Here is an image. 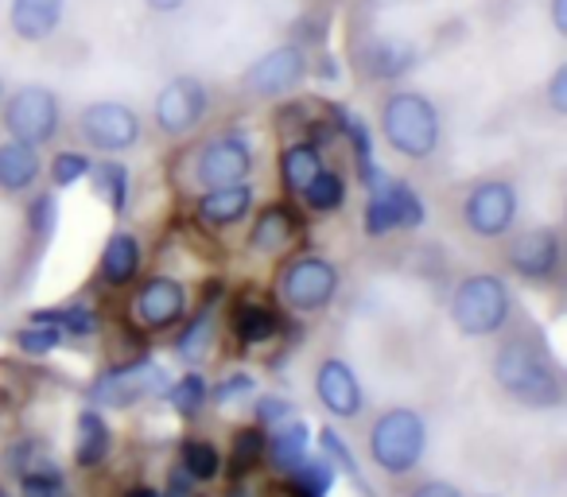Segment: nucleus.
<instances>
[{
    "label": "nucleus",
    "instance_id": "7ed1b4c3",
    "mask_svg": "<svg viewBox=\"0 0 567 497\" xmlns=\"http://www.w3.org/2000/svg\"><path fill=\"white\" fill-rule=\"evenodd\" d=\"M509 288L494 272H471L455 284L451 292V323L466 334V339H486L497 334L509 319Z\"/></svg>",
    "mask_w": 567,
    "mask_h": 497
},
{
    "label": "nucleus",
    "instance_id": "e433bc0d",
    "mask_svg": "<svg viewBox=\"0 0 567 497\" xmlns=\"http://www.w3.org/2000/svg\"><path fill=\"white\" fill-rule=\"evenodd\" d=\"M183 470L190 474V482H214L221 474L218 447H210L203 439H187L183 443Z\"/></svg>",
    "mask_w": 567,
    "mask_h": 497
},
{
    "label": "nucleus",
    "instance_id": "ea45409f",
    "mask_svg": "<svg viewBox=\"0 0 567 497\" xmlns=\"http://www.w3.org/2000/svg\"><path fill=\"white\" fill-rule=\"evenodd\" d=\"M362 218H365L362 226H365V234H370V237H389V234H396V229H401V221H396L393 206H389V198H385V190H381V187L370 190Z\"/></svg>",
    "mask_w": 567,
    "mask_h": 497
},
{
    "label": "nucleus",
    "instance_id": "a211bd4d",
    "mask_svg": "<svg viewBox=\"0 0 567 497\" xmlns=\"http://www.w3.org/2000/svg\"><path fill=\"white\" fill-rule=\"evenodd\" d=\"M252 203H257V190L249 187V179H241V183L203 190L195 214L206 229H234L252 214Z\"/></svg>",
    "mask_w": 567,
    "mask_h": 497
},
{
    "label": "nucleus",
    "instance_id": "c85d7f7f",
    "mask_svg": "<svg viewBox=\"0 0 567 497\" xmlns=\"http://www.w3.org/2000/svg\"><path fill=\"white\" fill-rule=\"evenodd\" d=\"M300 198L308 210L334 214V210H342V203H347V179H342L339 172H331V167H323V172L300 190Z\"/></svg>",
    "mask_w": 567,
    "mask_h": 497
},
{
    "label": "nucleus",
    "instance_id": "39448f33",
    "mask_svg": "<svg viewBox=\"0 0 567 497\" xmlns=\"http://www.w3.org/2000/svg\"><path fill=\"white\" fill-rule=\"evenodd\" d=\"M424 447L427 427L420 420V412L412 408H389L370 427V458L378 463V470L393 474V478L416 470V463L424 458Z\"/></svg>",
    "mask_w": 567,
    "mask_h": 497
},
{
    "label": "nucleus",
    "instance_id": "f257e3e1",
    "mask_svg": "<svg viewBox=\"0 0 567 497\" xmlns=\"http://www.w3.org/2000/svg\"><path fill=\"white\" fill-rule=\"evenodd\" d=\"M381 136L396 156L424 164L440 152L443 141V117L440 105L420 90H393L381 102Z\"/></svg>",
    "mask_w": 567,
    "mask_h": 497
},
{
    "label": "nucleus",
    "instance_id": "473e14b6",
    "mask_svg": "<svg viewBox=\"0 0 567 497\" xmlns=\"http://www.w3.org/2000/svg\"><path fill=\"white\" fill-rule=\"evenodd\" d=\"M210 339H214V311L203 308L195 315V323H187V331H183L179 342H175L179 362H203V354L210 350Z\"/></svg>",
    "mask_w": 567,
    "mask_h": 497
},
{
    "label": "nucleus",
    "instance_id": "ddd939ff",
    "mask_svg": "<svg viewBox=\"0 0 567 497\" xmlns=\"http://www.w3.org/2000/svg\"><path fill=\"white\" fill-rule=\"evenodd\" d=\"M172 385L167 373L156 362H133L125 370H113L105 377L94 381L90 389V401L94 404H110V408H128V404L144 401V396H159Z\"/></svg>",
    "mask_w": 567,
    "mask_h": 497
},
{
    "label": "nucleus",
    "instance_id": "4c0bfd02",
    "mask_svg": "<svg viewBox=\"0 0 567 497\" xmlns=\"http://www.w3.org/2000/svg\"><path fill=\"white\" fill-rule=\"evenodd\" d=\"M164 393H167V404H172L179 416H195V412L206 404V393H210V389H206L203 373H183V377L175 381V385H167Z\"/></svg>",
    "mask_w": 567,
    "mask_h": 497
},
{
    "label": "nucleus",
    "instance_id": "393cba45",
    "mask_svg": "<svg viewBox=\"0 0 567 497\" xmlns=\"http://www.w3.org/2000/svg\"><path fill=\"white\" fill-rule=\"evenodd\" d=\"M86 179L94 183V195L121 218L128 206V195H133V175H128V167L121 164V159H102V164L90 167Z\"/></svg>",
    "mask_w": 567,
    "mask_h": 497
},
{
    "label": "nucleus",
    "instance_id": "72a5a7b5",
    "mask_svg": "<svg viewBox=\"0 0 567 497\" xmlns=\"http://www.w3.org/2000/svg\"><path fill=\"white\" fill-rule=\"evenodd\" d=\"M90 167H94V159L86 156V152L79 148H63L51 156V167H48V179L55 190H66L74 187V183H82L90 175Z\"/></svg>",
    "mask_w": 567,
    "mask_h": 497
},
{
    "label": "nucleus",
    "instance_id": "de8ad7c7",
    "mask_svg": "<svg viewBox=\"0 0 567 497\" xmlns=\"http://www.w3.org/2000/svg\"><path fill=\"white\" fill-rule=\"evenodd\" d=\"M141 4L156 17H175V12L187 9V0H141Z\"/></svg>",
    "mask_w": 567,
    "mask_h": 497
},
{
    "label": "nucleus",
    "instance_id": "09e8293b",
    "mask_svg": "<svg viewBox=\"0 0 567 497\" xmlns=\"http://www.w3.org/2000/svg\"><path fill=\"white\" fill-rule=\"evenodd\" d=\"M128 497H164V494L152 489V486H136V489H128Z\"/></svg>",
    "mask_w": 567,
    "mask_h": 497
},
{
    "label": "nucleus",
    "instance_id": "f8f14e48",
    "mask_svg": "<svg viewBox=\"0 0 567 497\" xmlns=\"http://www.w3.org/2000/svg\"><path fill=\"white\" fill-rule=\"evenodd\" d=\"M505 265H509L520 280L544 284V280H551V277H556V269H559V234L551 226L520 229V234L509 237Z\"/></svg>",
    "mask_w": 567,
    "mask_h": 497
},
{
    "label": "nucleus",
    "instance_id": "c03bdc74",
    "mask_svg": "<svg viewBox=\"0 0 567 497\" xmlns=\"http://www.w3.org/2000/svg\"><path fill=\"white\" fill-rule=\"evenodd\" d=\"M252 393H257V381H252L249 373H229L214 396H218V404H234V401H241V396H252Z\"/></svg>",
    "mask_w": 567,
    "mask_h": 497
},
{
    "label": "nucleus",
    "instance_id": "9d476101",
    "mask_svg": "<svg viewBox=\"0 0 567 497\" xmlns=\"http://www.w3.org/2000/svg\"><path fill=\"white\" fill-rule=\"evenodd\" d=\"M276 292L288 311H300V315L323 311L339 292V269L327 257H296L292 265H284Z\"/></svg>",
    "mask_w": 567,
    "mask_h": 497
},
{
    "label": "nucleus",
    "instance_id": "6ab92c4d",
    "mask_svg": "<svg viewBox=\"0 0 567 497\" xmlns=\"http://www.w3.org/2000/svg\"><path fill=\"white\" fill-rule=\"evenodd\" d=\"M144 265V241L128 229H117V234L105 237L102 245V261H97V272L110 288H128L136 284Z\"/></svg>",
    "mask_w": 567,
    "mask_h": 497
},
{
    "label": "nucleus",
    "instance_id": "2f4dec72",
    "mask_svg": "<svg viewBox=\"0 0 567 497\" xmlns=\"http://www.w3.org/2000/svg\"><path fill=\"white\" fill-rule=\"evenodd\" d=\"M59 229V195L55 190H43V195L32 198V206H28V234H32V241L48 245L51 237H55Z\"/></svg>",
    "mask_w": 567,
    "mask_h": 497
},
{
    "label": "nucleus",
    "instance_id": "423d86ee",
    "mask_svg": "<svg viewBox=\"0 0 567 497\" xmlns=\"http://www.w3.org/2000/svg\"><path fill=\"white\" fill-rule=\"evenodd\" d=\"M210 113V86L198 74H175L152 97V125L167 141L190 136Z\"/></svg>",
    "mask_w": 567,
    "mask_h": 497
},
{
    "label": "nucleus",
    "instance_id": "b1692460",
    "mask_svg": "<svg viewBox=\"0 0 567 497\" xmlns=\"http://www.w3.org/2000/svg\"><path fill=\"white\" fill-rule=\"evenodd\" d=\"M308 443H311V427L303 424V420H284L280 427H276V435L265 443V455L272 458V466L280 474H288V470H296V466L308 458Z\"/></svg>",
    "mask_w": 567,
    "mask_h": 497
},
{
    "label": "nucleus",
    "instance_id": "aec40b11",
    "mask_svg": "<svg viewBox=\"0 0 567 497\" xmlns=\"http://www.w3.org/2000/svg\"><path fill=\"white\" fill-rule=\"evenodd\" d=\"M296 234H300V214H296L288 203H272V206H265V210L257 214V221H252L249 249H252V253L276 257L296 241Z\"/></svg>",
    "mask_w": 567,
    "mask_h": 497
},
{
    "label": "nucleus",
    "instance_id": "dca6fc26",
    "mask_svg": "<svg viewBox=\"0 0 567 497\" xmlns=\"http://www.w3.org/2000/svg\"><path fill=\"white\" fill-rule=\"evenodd\" d=\"M187 315V288L175 277H152L136 292V319L148 331H167Z\"/></svg>",
    "mask_w": 567,
    "mask_h": 497
},
{
    "label": "nucleus",
    "instance_id": "6e6552de",
    "mask_svg": "<svg viewBox=\"0 0 567 497\" xmlns=\"http://www.w3.org/2000/svg\"><path fill=\"white\" fill-rule=\"evenodd\" d=\"M79 133L94 152L121 156V152H133L136 144H141L144 121H141V113H136L133 105L117 102V97H102V102L82 105Z\"/></svg>",
    "mask_w": 567,
    "mask_h": 497
},
{
    "label": "nucleus",
    "instance_id": "412c9836",
    "mask_svg": "<svg viewBox=\"0 0 567 497\" xmlns=\"http://www.w3.org/2000/svg\"><path fill=\"white\" fill-rule=\"evenodd\" d=\"M43 159L35 144L24 141H0V195H24L40 183Z\"/></svg>",
    "mask_w": 567,
    "mask_h": 497
},
{
    "label": "nucleus",
    "instance_id": "0eeeda50",
    "mask_svg": "<svg viewBox=\"0 0 567 497\" xmlns=\"http://www.w3.org/2000/svg\"><path fill=\"white\" fill-rule=\"evenodd\" d=\"M308 74H311V55L300 43H276V48H268L265 55H257L241 71V90L249 97L276 102V97L296 94L308 82Z\"/></svg>",
    "mask_w": 567,
    "mask_h": 497
},
{
    "label": "nucleus",
    "instance_id": "49530a36",
    "mask_svg": "<svg viewBox=\"0 0 567 497\" xmlns=\"http://www.w3.org/2000/svg\"><path fill=\"white\" fill-rule=\"evenodd\" d=\"M548 20H551V32L564 40L567 35V0H548Z\"/></svg>",
    "mask_w": 567,
    "mask_h": 497
},
{
    "label": "nucleus",
    "instance_id": "37998d69",
    "mask_svg": "<svg viewBox=\"0 0 567 497\" xmlns=\"http://www.w3.org/2000/svg\"><path fill=\"white\" fill-rule=\"evenodd\" d=\"M252 416H257V424H260V427L284 424V420L292 416V404L284 401V396H260V401L252 404Z\"/></svg>",
    "mask_w": 567,
    "mask_h": 497
},
{
    "label": "nucleus",
    "instance_id": "f3484780",
    "mask_svg": "<svg viewBox=\"0 0 567 497\" xmlns=\"http://www.w3.org/2000/svg\"><path fill=\"white\" fill-rule=\"evenodd\" d=\"M66 0H9V32L20 43H51L63 32Z\"/></svg>",
    "mask_w": 567,
    "mask_h": 497
},
{
    "label": "nucleus",
    "instance_id": "79ce46f5",
    "mask_svg": "<svg viewBox=\"0 0 567 497\" xmlns=\"http://www.w3.org/2000/svg\"><path fill=\"white\" fill-rule=\"evenodd\" d=\"M544 102H548V110L556 113V117L567 113V63H559L556 71L548 74V82H544Z\"/></svg>",
    "mask_w": 567,
    "mask_h": 497
},
{
    "label": "nucleus",
    "instance_id": "2eb2a0df",
    "mask_svg": "<svg viewBox=\"0 0 567 497\" xmlns=\"http://www.w3.org/2000/svg\"><path fill=\"white\" fill-rule=\"evenodd\" d=\"M316 393H319V401H323V408L339 420H354V416H362V408H365V393H362V385H358L354 365L342 362V358H327V362L319 365Z\"/></svg>",
    "mask_w": 567,
    "mask_h": 497
},
{
    "label": "nucleus",
    "instance_id": "8fccbe9b",
    "mask_svg": "<svg viewBox=\"0 0 567 497\" xmlns=\"http://www.w3.org/2000/svg\"><path fill=\"white\" fill-rule=\"evenodd\" d=\"M0 102H4V79H0Z\"/></svg>",
    "mask_w": 567,
    "mask_h": 497
},
{
    "label": "nucleus",
    "instance_id": "bb28decb",
    "mask_svg": "<svg viewBox=\"0 0 567 497\" xmlns=\"http://www.w3.org/2000/svg\"><path fill=\"white\" fill-rule=\"evenodd\" d=\"M110 424L102 420V412L86 408L79 416V451H74V463L79 466H97L110 455Z\"/></svg>",
    "mask_w": 567,
    "mask_h": 497
},
{
    "label": "nucleus",
    "instance_id": "1a4fd4ad",
    "mask_svg": "<svg viewBox=\"0 0 567 497\" xmlns=\"http://www.w3.org/2000/svg\"><path fill=\"white\" fill-rule=\"evenodd\" d=\"M463 226L471 229L474 237H505L513 226H517L520 214V195L513 179H478L471 190L463 195Z\"/></svg>",
    "mask_w": 567,
    "mask_h": 497
},
{
    "label": "nucleus",
    "instance_id": "4468645a",
    "mask_svg": "<svg viewBox=\"0 0 567 497\" xmlns=\"http://www.w3.org/2000/svg\"><path fill=\"white\" fill-rule=\"evenodd\" d=\"M420 66V48L404 35H373L358 51V71L365 82H401Z\"/></svg>",
    "mask_w": 567,
    "mask_h": 497
},
{
    "label": "nucleus",
    "instance_id": "f704fd0d",
    "mask_svg": "<svg viewBox=\"0 0 567 497\" xmlns=\"http://www.w3.org/2000/svg\"><path fill=\"white\" fill-rule=\"evenodd\" d=\"M265 427L252 424V427H241V432L234 435V451H229V470L234 474H249L252 466L260 463V455H265Z\"/></svg>",
    "mask_w": 567,
    "mask_h": 497
},
{
    "label": "nucleus",
    "instance_id": "a19ab883",
    "mask_svg": "<svg viewBox=\"0 0 567 497\" xmlns=\"http://www.w3.org/2000/svg\"><path fill=\"white\" fill-rule=\"evenodd\" d=\"M319 443H323V451H327V455H331V458H339V466L350 474V482H354V486L362 489L365 497H373L370 482H365V474L358 470V458H354V451H350L347 443H342V435L334 432V427H323V432H319Z\"/></svg>",
    "mask_w": 567,
    "mask_h": 497
},
{
    "label": "nucleus",
    "instance_id": "58836bf2",
    "mask_svg": "<svg viewBox=\"0 0 567 497\" xmlns=\"http://www.w3.org/2000/svg\"><path fill=\"white\" fill-rule=\"evenodd\" d=\"M12 342H17L24 354L48 358V354H55V350L63 346V331H59V327H48V323H28V327H20Z\"/></svg>",
    "mask_w": 567,
    "mask_h": 497
},
{
    "label": "nucleus",
    "instance_id": "c756f323",
    "mask_svg": "<svg viewBox=\"0 0 567 497\" xmlns=\"http://www.w3.org/2000/svg\"><path fill=\"white\" fill-rule=\"evenodd\" d=\"M296 497H327L334 486V466L331 458H303L296 470H288Z\"/></svg>",
    "mask_w": 567,
    "mask_h": 497
},
{
    "label": "nucleus",
    "instance_id": "20e7f679",
    "mask_svg": "<svg viewBox=\"0 0 567 497\" xmlns=\"http://www.w3.org/2000/svg\"><path fill=\"white\" fill-rule=\"evenodd\" d=\"M0 121H4V133L12 141L48 148L63 128V105H59V94L51 86L24 82V86L12 90L9 102H0Z\"/></svg>",
    "mask_w": 567,
    "mask_h": 497
},
{
    "label": "nucleus",
    "instance_id": "5701e85b",
    "mask_svg": "<svg viewBox=\"0 0 567 497\" xmlns=\"http://www.w3.org/2000/svg\"><path fill=\"white\" fill-rule=\"evenodd\" d=\"M334 117H339V133L347 136L350 152H354V164H358V175H362V187L373 190L389 172H381L378 159H373V133H370V125H365V121L358 117L354 110H334Z\"/></svg>",
    "mask_w": 567,
    "mask_h": 497
},
{
    "label": "nucleus",
    "instance_id": "c9c22d12",
    "mask_svg": "<svg viewBox=\"0 0 567 497\" xmlns=\"http://www.w3.org/2000/svg\"><path fill=\"white\" fill-rule=\"evenodd\" d=\"M20 489H24V497H74L55 463H35L32 470H24Z\"/></svg>",
    "mask_w": 567,
    "mask_h": 497
},
{
    "label": "nucleus",
    "instance_id": "cd10ccee",
    "mask_svg": "<svg viewBox=\"0 0 567 497\" xmlns=\"http://www.w3.org/2000/svg\"><path fill=\"white\" fill-rule=\"evenodd\" d=\"M381 190H385L389 206H393L396 221H401V229H420L427 221V206L424 198L416 195V190L409 187L404 179H393V175H385V179L378 183Z\"/></svg>",
    "mask_w": 567,
    "mask_h": 497
},
{
    "label": "nucleus",
    "instance_id": "7c9ffc66",
    "mask_svg": "<svg viewBox=\"0 0 567 497\" xmlns=\"http://www.w3.org/2000/svg\"><path fill=\"white\" fill-rule=\"evenodd\" d=\"M32 323H48L59 327L63 334H94L97 331V319L86 303H66V308H43L32 311Z\"/></svg>",
    "mask_w": 567,
    "mask_h": 497
},
{
    "label": "nucleus",
    "instance_id": "a878e982",
    "mask_svg": "<svg viewBox=\"0 0 567 497\" xmlns=\"http://www.w3.org/2000/svg\"><path fill=\"white\" fill-rule=\"evenodd\" d=\"M276 331H280V319H276L272 308H265V303H237L234 339L241 342V346H260V342H268Z\"/></svg>",
    "mask_w": 567,
    "mask_h": 497
},
{
    "label": "nucleus",
    "instance_id": "f03ea898",
    "mask_svg": "<svg viewBox=\"0 0 567 497\" xmlns=\"http://www.w3.org/2000/svg\"><path fill=\"white\" fill-rule=\"evenodd\" d=\"M494 381L513 396V401L528 404V408H556L564 401L556 365L548 362L540 346L528 339H509L497 346L494 354Z\"/></svg>",
    "mask_w": 567,
    "mask_h": 497
},
{
    "label": "nucleus",
    "instance_id": "4be33fe9",
    "mask_svg": "<svg viewBox=\"0 0 567 497\" xmlns=\"http://www.w3.org/2000/svg\"><path fill=\"white\" fill-rule=\"evenodd\" d=\"M323 167H327L323 148H319L316 141H292V144H284L280 148V164H276V172H280V187L288 190V195H300V190L308 187Z\"/></svg>",
    "mask_w": 567,
    "mask_h": 497
},
{
    "label": "nucleus",
    "instance_id": "9b49d317",
    "mask_svg": "<svg viewBox=\"0 0 567 497\" xmlns=\"http://www.w3.org/2000/svg\"><path fill=\"white\" fill-rule=\"evenodd\" d=\"M257 156H252V144L241 133H218L214 141L203 144L195 159V183L203 190L226 187V183H241L252 175Z\"/></svg>",
    "mask_w": 567,
    "mask_h": 497
},
{
    "label": "nucleus",
    "instance_id": "a18cd8bd",
    "mask_svg": "<svg viewBox=\"0 0 567 497\" xmlns=\"http://www.w3.org/2000/svg\"><path fill=\"white\" fill-rule=\"evenodd\" d=\"M412 497H463V494H458V489L451 486V482H440V478H435V482H424V486L412 489Z\"/></svg>",
    "mask_w": 567,
    "mask_h": 497
}]
</instances>
